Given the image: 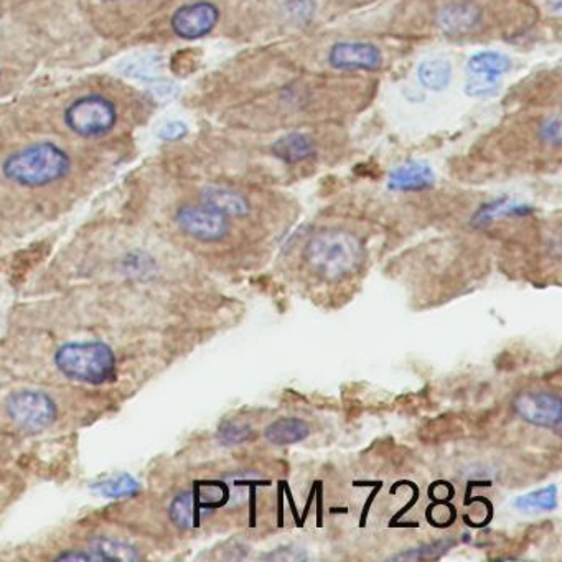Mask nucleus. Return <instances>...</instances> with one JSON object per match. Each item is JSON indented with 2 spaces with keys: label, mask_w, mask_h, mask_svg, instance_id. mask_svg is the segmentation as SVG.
Here are the masks:
<instances>
[{
  "label": "nucleus",
  "mask_w": 562,
  "mask_h": 562,
  "mask_svg": "<svg viewBox=\"0 0 562 562\" xmlns=\"http://www.w3.org/2000/svg\"><path fill=\"white\" fill-rule=\"evenodd\" d=\"M2 176L24 189H44L67 179L71 157L64 147L45 140L12 153L2 162Z\"/></svg>",
  "instance_id": "f257e3e1"
},
{
  "label": "nucleus",
  "mask_w": 562,
  "mask_h": 562,
  "mask_svg": "<svg viewBox=\"0 0 562 562\" xmlns=\"http://www.w3.org/2000/svg\"><path fill=\"white\" fill-rule=\"evenodd\" d=\"M308 268L328 282L345 281L360 271L367 251L353 233L345 229H324L315 233L304 249Z\"/></svg>",
  "instance_id": "f03ea898"
},
{
  "label": "nucleus",
  "mask_w": 562,
  "mask_h": 562,
  "mask_svg": "<svg viewBox=\"0 0 562 562\" xmlns=\"http://www.w3.org/2000/svg\"><path fill=\"white\" fill-rule=\"evenodd\" d=\"M55 367L64 376L80 383H110L117 374V360L113 348L103 341H74L55 353Z\"/></svg>",
  "instance_id": "7ed1b4c3"
},
{
  "label": "nucleus",
  "mask_w": 562,
  "mask_h": 562,
  "mask_svg": "<svg viewBox=\"0 0 562 562\" xmlns=\"http://www.w3.org/2000/svg\"><path fill=\"white\" fill-rule=\"evenodd\" d=\"M65 124L71 133L83 139H100L113 133L120 121V111L111 98L88 93L68 104Z\"/></svg>",
  "instance_id": "20e7f679"
},
{
  "label": "nucleus",
  "mask_w": 562,
  "mask_h": 562,
  "mask_svg": "<svg viewBox=\"0 0 562 562\" xmlns=\"http://www.w3.org/2000/svg\"><path fill=\"white\" fill-rule=\"evenodd\" d=\"M223 505H226L225 483H199L176 495L169 505V518L177 528H199L203 519Z\"/></svg>",
  "instance_id": "39448f33"
},
{
  "label": "nucleus",
  "mask_w": 562,
  "mask_h": 562,
  "mask_svg": "<svg viewBox=\"0 0 562 562\" xmlns=\"http://www.w3.org/2000/svg\"><path fill=\"white\" fill-rule=\"evenodd\" d=\"M9 417L27 430L47 429L57 419V404L45 391L21 390L9 396L5 403Z\"/></svg>",
  "instance_id": "423d86ee"
},
{
  "label": "nucleus",
  "mask_w": 562,
  "mask_h": 562,
  "mask_svg": "<svg viewBox=\"0 0 562 562\" xmlns=\"http://www.w3.org/2000/svg\"><path fill=\"white\" fill-rule=\"evenodd\" d=\"M180 232L203 243L223 241L229 235V222L225 215L206 205H183L176 212Z\"/></svg>",
  "instance_id": "0eeeda50"
},
{
  "label": "nucleus",
  "mask_w": 562,
  "mask_h": 562,
  "mask_svg": "<svg viewBox=\"0 0 562 562\" xmlns=\"http://www.w3.org/2000/svg\"><path fill=\"white\" fill-rule=\"evenodd\" d=\"M519 419L542 429L558 430L562 420L561 397L551 391H525L513 401Z\"/></svg>",
  "instance_id": "6e6552de"
},
{
  "label": "nucleus",
  "mask_w": 562,
  "mask_h": 562,
  "mask_svg": "<svg viewBox=\"0 0 562 562\" xmlns=\"http://www.w3.org/2000/svg\"><path fill=\"white\" fill-rule=\"evenodd\" d=\"M220 18L222 12L213 2L199 0L177 9L170 19V29L182 41H200L215 31Z\"/></svg>",
  "instance_id": "1a4fd4ad"
},
{
  "label": "nucleus",
  "mask_w": 562,
  "mask_h": 562,
  "mask_svg": "<svg viewBox=\"0 0 562 562\" xmlns=\"http://www.w3.org/2000/svg\"><path fill=\"white\" fill-rule=\"evenodd\" d=\"M328 64L337 70L376 71L383 65V55L368 42H338L330 48Z\"/></svg>",
  "instance_id": "9d476101"
},
{
  "label": "nucleus",
  "mask_w": 562,
  "mask_h": 562,
  "mask_svg": "<svg viewBox=\"0 0 562 562\" xmlns=\"http://www.w3.org/2000/svg\"><path fill=\"white\" fill-rule=\"evenodd\" d=\"M436 22L437 27L449 37H463L480 27L483 9L472 0H457L437 11Z\"/></svg>",
  "instance_id": "9b49d317"
},
{
  "label": "nucleus",
  "mask_w": 562,
  "mask_h": 562,
  "mask_svg": "<svg viewBox=\"0 0 562 562\" xmlns=\"http://www.w3.org/2000/svg\"><path fill=\"white\" fill-rule=\"evenodd\" d=\"M434 183H436L434 170L426 162H417V160L396 167L387 177V189L393 192H423V190L432 189Z\"/></svg>",
  "instance_id": "f8f14e48"
},
{
  "label": "nucleus",
  "mask_w": 562,
  "mask_h": 562,
  "mask_svg": "<svg viewBox=\"0 0 562 562\" xmlns=\"http://www.w3.org/2000/svg\"><path fill=\"white\" fill-rule=\"evenodd\" d=\"M203 205L210 206L215 212L222 213L226 218H243L251 212L248 199L238 190L222 186H209L200 193Z\"/></svg>",
  "instance_id": "ddd939ff"
},
{
  "label": "nucleus",
  "mask_w": 562,
  "mask_h": 562,
  "mask_svg": "<svg viewBox=\"0 0 562 562\" xmlns=\"http://www.w3.org/2000/svg\"><path fill=\"white\" fill-rule=\"evenodd\" d=\"M271 153L281 162L294 166V164L314 159L315 154H317V147H315L314 139L308 134L291 133L276 140L272 144Z\"/></svg>",
  "instance_id": "4468645a"
},
{
  "label": "nucleus",
  "mask_w": 562,
  "mask_h": 562,
  "mask_svg": "<svg viewBox=\"0 0 562 562\" xmlns=\"http://www.w3.org/2000/svg\"><path fill=\"white\" fill-rule=\"evenodd\" d=\"M311 424L299 417H282L269 424L265 430L266 440L272 446H292L304 442L311 436Z\"/></svg>",
  "instance_id": "2eb2a0df"
},
{
  "label": "nucleus",
  "mask_w": 562,
  "mask_h": 562,
  "mask_svg": "<svg viewBox=\"0 0 562 562\" xmlns=\"http://www.w3.org/2000/svg\"><path fill=\"white\" fill-rule=\"evenodd\" d=\"M528 213H531V206L525 203L512 199L493 200L475 213L472 223L475 226H485L503 216H525Z\"/></svg>",
  "instance_id": "dca6fc26"
},
{
  "label": "nucleus",
  "mask_w": 562,
  "mask_h": 562,
  "mask_svg": "<svg viewBox=\"0 0 562 562\" xmlns=\"http://www.w3.org/2000/svg\"><path fill=\"white\" fill-rule=\"evenodd\" d=\"M262 476L255 470H239L229 473L223 479L226 488V505L241 506L248 499V493L255 488L256 482H261Z\"/></svg>",
  "instance_id": "f3484780"
},
{
  "label": "nucleus",
  "mask_w": 562,
  "mask_h": 562,
  "mask_svg": "<svg viewBox=\"0 0 562 562\" xmlns=\"http://www.w3.org/2000/svg\"><path fill=\"white\" fill-rule=\"evenodd\" d=\"M420 85L429 91L446 90L452 80V65L443 58H430L417 68Z\"/></svg>",
  "instance_id": "a211bd4d"
},
{
  "label": "nucleus",
  "mask_w": 562,
  "mask_h": 562,
  "mask_svg": "<svg viewBox=\"0 0 562 562\" xmlns=\"http://www.w3.org/2000/svg\"><path fill=\"white\" fill-rule=\"evenodd\" d=\"M467 68L475 77L498 78L512 70V60L496 52H482L470 58Z\"/></svg>",
  "instance_id": "6ab92c4d"
},
{
  "label": "nucleus",
  "mask_w": 562,
  "mask_h": 562,
  "mask_svg": "<svg viewBox=\"0 0 562 562\" xmlns=\"http://www.w3.org/2000/svg\"><path fill=\"white\" fill-rule=\"evenodd\" d=\"M516 509L525 513L552 512L558 508V486L551 485L538 492L519 496L515 502Z\"/></svg>",
  "instance_id": "aec40b11"
},
{
  "label": "nucleus",
  "mask_w": 562,
  "mask_h": 562,
  "mask_svg": "<svg viewBox=\"0 0 562 562\" xmlns=\"http://www.w3.org/2000/svg\"><path fill=\"white\" fill-rule=\"evenodd\" d=\"M91 548L100 552L103 561H137L139 552L134 546L111 538H97L91 542Z\"/></svg>",
  "instance_id": "412c9836"
},
{
  "label": "nucleus",
  "mask_w": 562,
  "mask_h": 562,
  "mask_svg": "<svg viewBox=\"0 0 562 562\" xmlns=\"http://www.w3.org/2000/svg\"><path fill=\"white\" fill-rule=\"evenodd\" d=\"M93 488L106 498H127V496L136 495L140 485L134 476L123 473V475L113 476L104 482H98Z\"/></svg>",
  "instance_id": "4be33fe9"
},
{
  "label": "nucleus",
  "mask_w": 562,
  "mask_h": 562,
  "mask_svg": "<svg viewBox=\"0 0 562 562\" xmlns=\"http://www.w3.org/2000/svg\"><path fill=\"white\" fill-rule=\"evenodd\" d=\"M255 437V430L249 424L238 423V420H225L220 424L216 439L222 446L233 447L241 446V443L249 442Z\"/></svg>",
  "instance_id": "5701e85b"
},
{
  "label": "nucleus",
  "mask_w": 562,
  "mask_h": 562,
  "mask_svg": "<svg viewBox=\"0 0 562 562\" xmlns=\"http://www.w3.org/2000/svg\"><path fill=\"white\" fill-rule=\"evenodd\" d=\"M456 544L453 539H440V541L423 544L419 548L409 549V551L401 552L393 555L394 561H423V559H437L449 551Z\"/></svg>",
  "instance_id": "b1692460"
},
{
  "label": "nucleus",
  "mask_w": 562,
  "mask_h": 562,
  "mask_svg": "<svg viewBox=\"0 0 562 562\" xmlns=\"http://www.w3.org/2000/svg\"><path fill=\"white\" fill-rule=\"evenodd\" d=\"M162 60L157 57H140L127 60L123 65V74L143 81H154L157 77Z\"/></svg>",
  "instance_id": "393cba45"
},
{
  "label": "nucleus",
  "mask_w": 562,
  "mask_h": 562,
  "mask_svg": "<svg viewBox=\"0 0 562 562\" xmlns=\"http://www.w3.org/2000/svg\"><path fill=\"white\" fill-rule=\"evenodd\" d=\"M196 64H199V58H196L195 50H190V48L189 50H179L170 58V70L177 77H189L196 70Z\"/></svg>",
  "instance_id": "a878e982"
},
{
  "label": "nucleus",
  "mask_w": 562,
  "mask_h": 562,
  "mask_svg": "<svg viewBox=\"0 0 562 562\" xmlns=\"http://www.w3.org/2000/svg\"><path fill=\"white\" fill-rule=\"evenodd\" d=\"M498 78L490 77H480V80L470 81L465 87L467 94L475 98L493 97L498 93Z\"/></svg>",
  "instance_id": "bb28decb"
},
{
  "label": "nucleus",
  "mask_w": 562,
  "mask_h": 562,
  "mask_svg": "<svg viewBox=\"0 0 562 562\" xmlns=\"http://www.w3.org/2000/svg\"><path fill=\"white\" fill-rule=\"evenodd\" d=\"M539 139L546 146L555 147L561 146V117L554 116L551 120H546L539 127Z\"/></svg>",
  "instance_id": "cd10ccee"
},
{
  "label": "nucleus",
  "mask_w": 562,
  "mask_h": 562,
  "mask_svg": "<svg viewBox=\"0 0 562 562\" xmlns=\"http://www.w3.org/2000/svg\"><path fill=\"white\" fill-rule=\"evenodd\" d=\"M189 134V126L182 121H169L159 130V137L166 143H177V140L186 139Z\"/></svg>",
  "instance_id": "c85d7f7f"
},
{
  "label": "nucleus",
  "mask_w": 562,
  "mask_h": 562,
  "mask_svg": "<svg viewBox=\"0 0 562 562\" xmlns=\"http://www.w3.org/2000/svg\"><path fill=\"white\" fill-rule=\"evenodd\" d=\"M268 561H305L307 554L304 549L292 548V546H285V548H278L274 552H269L265 555Z\"/></svg>",
  "instance_id": "c756f323"
},
{
  "label": "nucleus",
  "mask_w": 562,
  "mask_h": 562,
  "mask_svg": "<svg viewBox=\"0 0 562 562\" xmlns=\"http://www.w3.org/2000/svg\"><path fill=\"white\" fill-rule=\"evenodd\" d=\"M289 12L292 18H297L299 21L302 19H311L314 14V5L311 0H289Z\"/></svg>",
  "instance_id": "7c9ffc66"
},
{
  "label": "nucleus",
  "mask_w": 562,
  "mask_h": 562,
  "mask_svg": "<svg viewBox=\"0 0 562 562\" xmlns=\"http://www.w3.org/2000/svg\"><path fill=\"white\" fill-rule=\"evenodd\" d=\"M103 2H124V0H103Z\"/></svg>",
  "instance_id": "2f4dec72"
},
{
  "label": "nucleus",
  "mask_w": 562,
  "mask_h": 562,
  "mask_svg": "<svg viewBox=\"0 0 562 562\" xmlns=\"http://www.w3.org/2000/svg\"><path fill=\"white\" fill-rule=\"evenodd\" d=\"M0 80H2V70H0Z\"/></svg>",
  "instance_id": "473e14b6"
}]
</instances>
